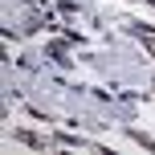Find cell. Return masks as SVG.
Instances as JSON below:
<instances>
[{
    "mask_svg": "<svg viewBox=\"0 0 155 155\" xmlns=\"http://www.w3.org/2000/svg\"><path fill=\"white\" fill-rule=\"evenodd\" d=\"M147 45H151V53H155V41H151V37H147Z\"/></svg>",
    "mask_w": 155,
    "mask_h": 155,
    "instance_id": "1",
    "label": "cell"
}]
</instances>
